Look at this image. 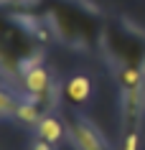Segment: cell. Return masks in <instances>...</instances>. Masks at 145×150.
<instances>
[{"label":"cell","mask_w":145,"mask_h":150,"mask_svg":"<svg viewBox=\"0 0 145 150\" xmlns=\"http://www.w3.org/2000/svg\"><path fill=\"white\" fill-rule=\"evenodd\" d=\"M64 99L71 107H84L92 99V79L87 74H74L64 81Z\"/></svg>","instance_id":"obj_4"},{"label":"cell","mask_w":145,"mask_h":150,"mask_svg":"<svg viewBox=\"0 0 145 150\" xmlns=\"http://www.w3.org/2000/svg\"><path fill=\"white\" fill-rule=\"evenodd\" d=\"M31 150H54V145H51V142H46V140H41V137H36V140H33V145H31Z\"/></svg>","instance_id":"obj_11"},{"label":"cell","mask_w":145,"mask_h":150,"mask_svg":"<svg viewBox=\"0 0 145 150\" xmlns=\"http://www.w3.org/2000/svg\"><path fill=\"white\" fill-rule=\"evenodd\" d=\"M115 81H117L120 92L145 87V66H132V64L117 66V69H115Z\"/></svg>","instance_id":"obj_6"},{"label":"cell","mask_w":145,"mask_h":150,"mask_svg":"<svg viewBox=\"0 0 145 150\" xmlns=\"http://www.w3.org/2000/svg\"><path fill=\"white\" fill-rule=\"evenodd\" d=\"M46 112L41 110V104H36L33 99H21V104H18V112H16V120L18 122H25V125H38L41 122V117H43Z\"/></svg>","instance_id":"obj_7"},{"label":"cell","mask_w":145,"mask_h":150,"mask_svg":"<svg viewBox=\"0 0 145 150\" xmlns=\"http://www.w3.org/2000/svg\"><path fill=\"white\" fill-rule=\"evenodd\" d=\"M145 117V87L140 89H125L120 99V120L125 132H132V130H140Z\"/></svg>","instance_id":"obj_3"},{"label":"cell","mask_w":145,"mask_h":150,"mask_svg":"<svg viewBox=\"0 0 145 150\" xmlns=\"http://www.w3.org/2000/svg\"><path fill=\"white\" fill-rule=\"evenodd\" d=\"M120 150H140V130H132V132H125L122 137Z\"/></svg>","instance_id":"obj_9"},{"label":"cell","mask_w":145,"mask_h":150,"mask_svg":"<svg viewBox=\"0 0 145 150\" xmlns=\"http://www.w3.org/2000/svg\"><path fill=\"white\" fill-rule=\"evenodd\" d=\"M21 99H23V97H16V94H13V89H8V87H5L3 92H0V115H3L5 120L16 117Z\"/></svg>","instance_id":"obj_8"},{"label":"cell","mask_w":145,"mask_h":150,"mask_svg":"<svg viewBox=\"0 0 145 150\" xmlns=\"http://www.w3.org/2000/svg\"><path fill=\"white\" fill-rule=\"evenodd\" d=\"M23 87H25V97L33 99L36 104H41V110L48 112L54 110V104L59 99V89H56V81L51 76V71L38 64L23 74Z\"/></svg>","instance_id":"obj_1"},{"label":"cell","mask_w":145,"mask_h":150,"mask_svg":"<svg viewBox=\"0 0 145 150\" xmlns=\"http://www.w3.org/2000/svg\"><path fill=\"white\" fill-rule=\"evenodd\" d=\"M66 132H69V140L74 142L76 150H110L99 130L84 117H71L66 125Z\"/></svg>","instance_id":"obj_2"},{"label":"cell","mask_w":145,"mask_h":150,"mask_svg":"<svg viewBox=\"0 0 145 150\" xmlns=\"http://www.w3.org/2000/svg\"><path fill=\"white\" fill-rule=\"evenodd\" d=\"M18 21V25H31V21H28V18H16ZM33 25H38V21H36V18H33ZM21 31H23V28H21ZM25 33H36V38H38V31H36V28H28V31ZM41 38H43V31H41ZM46 41V38H43Z\"/></svg>","instance_id":"obj_10"},{"label":"cell","mask_w":145,"mask_h":150,"mask_svg":"<svg viewBox=\"0 0 145 150\" xmlns=\"http://www.w3.org/2000/svg\"><path fill=\"white\" fill-rule=\"evenodd\" d=\"M66 135H69V132H66V125L56 117V115H48V112L41 117L38 125H36V137H41V140L51 142V145L61 142Z\"/></svg>","instance_id":"obj_5"},{"label":"cell","mask_w":145,"mask_h":150,"mask_svg":"<svg viewBox=\"0 0 145 150\" xmlns=\"http://www.w3.org/2000/svg\"><path fill=\"white\" fill-rule=\"evenodd\" d=\"M5 3H18V5H36L38 0H5Z\"/></svg>","instance_id":"obj_12"}]
</instances>
